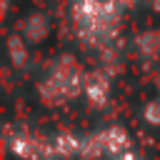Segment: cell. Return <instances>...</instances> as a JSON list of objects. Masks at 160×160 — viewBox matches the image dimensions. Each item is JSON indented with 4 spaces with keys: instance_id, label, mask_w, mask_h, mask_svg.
<instances>
[{
    "instance_id": "3",
    "label": "cell",
    "mask_w": 160,
    "mask_h": 160,
    "mask_svg": "<svg viewBox=\"0 0 160 160\" xmlns=\"http://www.w3.org/2000/svg\"><path fill=\"white\" fill-rule=\"evenodd\" d=\"M115 160H138V158H135L132 152H122V155H118Z\"/></svg>"
},
{
    "instance_id": "2",
    "label": "cell",
    "mask_w": 160,
    "mask_h": 160,
    "mask_svg": "<svg viewBox=\"0 0 160 160\" xmlns=\"http://www.w3.org/2000/svg\"><path fill=\"white\" fill-rule=\"evenodd\" d=\"M78 90H80V75H78V68L70 60L52 68L48 80L42 82V95H45L48 102H62V100L78 95Z\"/></svg>"
},
{
    "instance_id": "4",
    "label": "cell",
    "mask_w": 160,
    "mask_h": 160,
    "mask_svg": "<svg viewBox=\"0 0 160 160\" xmlns=\"http://www.w3.org/2000/svg\"><path fill=\"white\" fill-rule=\"evenodd\" d=\"M120 2H132V0H120Z\"/></svg>"
},
{
    "instance_id": "1",
    "label": "cell",
    "mask_w": 160,
    "mask_h": 160,
    "mask_svg": "<svg viewBox=\"0 0 160 160\" xmlns=\"http://www.w3.org/2000/svg\"><path fill=\"white\" fill-rule=\"evenodd\" d=\"M72 18L78 35L88 42H105L118 28V10L110 0H75Z\"/></svg>"
}]
</instances>
